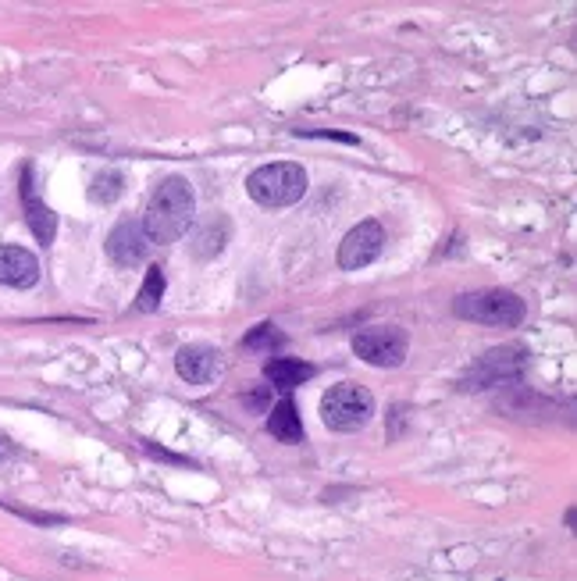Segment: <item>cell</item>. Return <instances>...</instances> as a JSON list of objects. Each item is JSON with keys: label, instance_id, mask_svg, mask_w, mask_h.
Here are the masks:
<instances>
[{"label": "cell", "instance_id": "3", "mask_svg": "<svg viewBox=\"0 0 577 581\" xmlns=\"http://www.w3.org/2000/svg\"><path fill=\"white\" fill-rule=\"evenodd\" d=\"M456 318L478 321V325H496V328H517L528 318V307L517 293L510 289H481V293L456 296L453 303Z\"/></svg>", "mask_w": 577, "mask_h": 581}, {"label": "cell", "instance_id": "6", "mask_svg": "<svg viewBox=\"0 0 577 581\" xmlns=\"http://www.w3.org/2000/svg\"><path fill=\"white\" fill-rule=\"evenodd\" d=\"M385 246V229L378 221H360L346 232V239L339 243V268L342 271H360L371 261H378Z\"/></svg>", "mask_w": 577, "mask_h": 581}, {"label": "cell", "instance_id": "7", "mask_svg": "<svg viewBox=\"0 0 577 581\" xmlns=\"http://www.w3.org/2000/svg\"><path fill=\"white\" fill-rule=\"evenodd\" d=\"M150 239L147 232H143V221H118L111 229V236H107V257H111L118 268H136V264H143L150 257Z\"/></svg>", "mask_w": 577, "mask_h": 581}, {"label": "cell", "instance_id": "16", "mask_svg": "<svg viewBox=\"0 0 577 581\" xmlns=\"http://www.w3.org/2000/svg\"><path fill=\"white\" fill-rule=\"evenodd\" d=\"M275 343H282V336L275 332V325H261L257 332H250V336H246V346H250V350H264V346H268V350H275Z\"/></svg>", "mask_w": 577, "mask_h": 581}, {"label": "cell", "instance_id": "9", "mask_svg": "<svg viewBox=\"0 0 577 581\" xmlns=\"http://www.w3.org/2000/svg\"><path fill=\"white\" fill-rule=\"evenodd\" d=\"M40 282V261L25 246H0V286L33 289Z\"/></svg>", "mask_w": 577, "mask_h": 581}, {"label": "cell", "instance_id": "5", "mask_svg": "<svg viewBox=\"0 0 577 581\" xmlns=\"http://www.w3.org/2000/svg\"><path fill=\"white\" fill-rule=\"evenodd\" d=\"M410 339L403 328L396 325H371L360 328L353 336V353H357L364 364H374V368H399L407 361Z\"/></svg>", "mask_w": 577, "mask_h": 581}, {"label": "cell", "instance_id": "11", "mask_svg": "<svg viewBox=\"0 0 577 581\" xmlns=\"http://www.w3.org/2000/svg\"><path fill=\"white\" fill-rule=\"evenodd\" d=\"M268 432L275 435L278 442H303V421H300V410H296L293 400H282L268 410Z\"/></svg>", "mask_w": 577, "mask_h": 581}, {"label": "cell", "instance_id": "14", "mask_svg": "<svg viewBox=\"0 0 577 581\" xmlns=\"http://www.w3.org/2000/svg\"><path fill=\"white\" fill-rule=\"evenodd\" d=\"M164 271L161 268H147V279H143V289H139V296H136V307L143 314H154L157 307H161V300H164Z\"/></svg>", "mask_w": 577, "mask_h": 581}, {"label": "cell", "instance_id": "8", "mask_svg": "<svg viewBox=\"0 0 577 581\" xmlns=\"http://www.w3.org/2000/svg\"><path fill=\"white\" fill-rule=\"evenodd\" d=\"M175 371H179L182 382L189 385H207L218 378L221 371V353L214 346H204V343H193V346H182L175 353Z\"/></svg>", "mask_w": 577, "mask_h": 581}, {"label": "cell", "instance_id": "13", "mask_svg": "<svg viewBox=\"0 0 577 581\" xmlns=\"http://www.w3.org/2000/svg\"><path fill=\"white\" fill-rule=\"evenodd\" d=\"M225 243H228V221L211 218L204 229L193 236V254L200 257V261H207V257H218L221 250H225Z\"/></svg>", "mask_w": 577, "mask_h": 581}, {"label": "cell", "instance_id": "1", "mask_svg": "<svg viewBox=\"0 0 577 581\" xmlns=\"http://www.w3.org/2000/svg\"><path fill=\"white\" fill-rule=\"evenodd\" d=\"M193 214H196V197H193V186L179 175L164 179L161 186L150 193L147 200V214H143V232H147L150 243H175L189 232L193 225Z\"/></svg>", "mask_w": 577, "mask_h": 581}, {"label": "cell", "instance_id": "15", "mask_svg": "<svg viewBox=\"0 0 577 581\" xmlns=\"http://www.w3.org/2000/svg\"><path fill=\"white\" fill-rule=\"evenodd\" d=\"M125 193V175L122 172H100L97 179H93V186H90V200L93 204H114V200L122 197Z\"/></svg>", "mask_w": 577, "mask_h": 581}, {"label": "cell", "instance_id": "2", "mask_svg": "<svg viewBox=\"0 0 577 581\" xmlns=\"http://www.w3.org/2000/svg\"><path fill=\"white\" fill-rule=\"evenodd\" d=\"M246 193L261 207H289L307 193V172H303V164L293 161L264 164L246 179Z\"/></svg>", "mask_w": 577, "mask_h": 581}, {"label": "cell", "instance_id": "10", "mask_svg": "<svg viewBox=\"0 0 577 581\" xmlns=\"http://www.w3.org/2000/svg\"><path fill=\"white\" fill-rule=\"evenodd\" d=\"M22 204H25V221H29L33 236L40 239L43 246H50V243H54V236H57V214L50 211V207L43 204L40 197H36L33 168H25V175H22Z\"/></svg>", "mask_w": 577, "mask_h": 581}, {"label": "cell", "instance_id": "12", "mask_svg": "<svg viewBox=\"0 0 577 581\" xmlns=\"http://www.w3.org/2000/svg\"><path fill=\"white\" fill-rule=\"evenodd\" d=\"M264 378L278 389H296L307 378H314V364L296 361V357H275V361L264 364Z\"/></svg>", "mask_w": 577, "mask_h": 581}, {"label": "cell", "instance_id": "17", "mask_svg": "<svg viewBox=\"0 0 577 581\" xmlns=\"http://www.w3.org/2000/svg\"><path fill=\"white\" fill-rule=\"evenodd\" d=\"M8 457H15V442L0 432V460H8Z\"/></svg>", "mask_w": 577, "mask_h": 581}, {"label": "cell", "instance_id": "4", "mask_svg": "<svg viewBox=\"0 0 577 581\" xmlns=\"http://www.w3.org/2000/svg\"><path fill=\"white\" fill-rule=\"evenodd\" d=\"M374 414V396L367 393L364 385H332L321 396V421L332 432H357L371 421Z\"/></svg>", "mask_w": 577, "mask_h": 581}]
</instances>
